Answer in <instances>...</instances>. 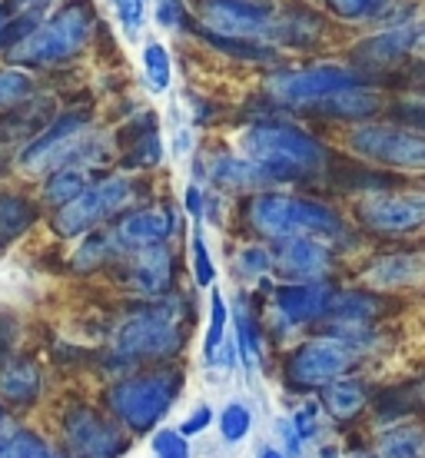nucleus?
<instances>
[{
	"instance_id": "1",
	"label": "nucleus",
	"mask_w": 425,
	"mask_h": 458,
	"mask_svg": "<svg viewBox=\"0 0 425 458\" xmlns=\"http://www.w3.org/2000/svg\"><path fill=\"white\" fill-rule=\"evenodd\" d=\"M240 149L273 183L310 180V176L326 173L329 166V153L319 140L293 123H279V120L246 126L240 133Z\"/></svg>"
},
{
	"instance_id": "2",
	"label": "nucleus",
	"mask_w": 425,
	"mask_h": 458,
	"mask_svg": "<svg viewBox=\"0 0 425 458\" xmlns=\"http://www.w3.org/2000/svg\"><path fill=\"white\" fill-rule=\"evenodd\" d=\"M242 216L256 236L269 242L310 236V240L333 242L345 233V219L329 203L306 199V196L279 193V190H259L246 199Z\"/></svg>"
},
{
	"instance_id": "3",
	"label": "nucleus",
	"mask_w": 425,
	"mask_h": 458,
	"mask_svg": "<svg viewBox=\"0 0 425 458\" xmlns=\"http://www.w3.org/2000/svg\"><path fill=\"white\" fill-rule=\"evenodd\" d=\"M100 160V143L90 130V114L83 110H67L54 116L47 126H40L34 137L27 140L17 153V170L30 176H47L57 166H81L93 170Z\"/></svg>"
},
{
	"instance_id": "4",
	"label": "nucleus",
	"mask_w": 425,
	"mask_h": 458,
	"mask_svg": "<svg viewBox=\"0 0 425 458\" xmlns=\"http://www.w3.org/2000/svg\"><path fill=\"white\" fill-rule=\"evenodd\" d=\"M93 23H97V13L90 0H64L54 17L40 21L23 40L7 47V57L11 64H30V67L67 64L90 44Z\"/></svg>"
},
{
	"instance_id": "5",
	"label": "nucleus",
	"mask_w": 425,
	"mask_h": 458,
	"mask_svg": "<svg viewBox=\"0 0 425 458\" xmlns=\"http://www.w3.org/2000/svg\"><path fill=\"white\" fill-rule=\"evenodd\" d=\"M180 389H183V372L176 366L149 369L114 382L106 389V409L130 436H149L173 409Z\"/></svg>"
},
{
	"instance_id": "6",
	"label": "nucleus",
	"mask_w": 425,
	"mask_h": 458,
	"mask_svg": "<svg viewBox=\"0 0 425 458\" xmlns=\"http://www.w3.org/2000/svg\"><path fill=\"white\" fill-rule=\"evenodd\" d=\"M186 343L180 306L160 296L149 306L127 312L114 329V352L120 359H140V362H170L180 355Z\"/></svg>"
},
{
	"instance_id": "7",
	"label": "nucleus",
	"mask_w": 425,
	"mask_h": 458,
	"mask_svg": "<svg viewBox=\"0 0 425 458\" xmlns=\"http://www.w3.org/2000/svg\"><path fill=\"white\" fill-rule=\"evenodd\" d=\"M133 193L137 186L127 176H100V180H90V186L83 190L77 199H70L67 207H60L54 213V233L64 236V240H77V236H87L93 229H104V223L123 216L127 207L133 203Z\"/></svg>"
},
{
	"instance_id": "8",
	"label": "nucleus",
	"mask_w": 425,
	"mask_h": 458,
	"mask_svg": "<svg viewBox=\"0 0 425 458\" xmlns=\"http://www.w3.org/2000/svg\"><path fill=\"white\" fill-rule=\"evenodd\" d=\"M359 366V352L339 343L336 335H312L299 343L283 362V378L289 389H326L339 376H349Z\"/></svg>"
},
{
	"instance_id": "9",
	"label": "nucleus",
	"mask_w": 425,
	"mask_h": 458,
	"mask_svg": "<svg viewBox=\"0 0 425 458\" xmlns=\"http://www.w3.org/2000/svg\"><path fill=\"white\" fill-rule=\"evenodd\" d=\"M200 34H213L223 40L246 44H273L276 40L279 11L259 0H200Z\"/></svg>"
},
{
	"instance_id": "10",
	"label": "nucleus",
	"mask_w": 425,
	"mask_h": 458,
	"mask_svg": "<svg viewBox=\"0 0 425 458\" xmlns=\"http://www.w3.org/2000/svg\"><path fill=\"white\" fill-rule=\"evenodd\" d=\"M356 83H366L362 70L339 67V64H316L306 70H276L273 77H266L263 93L286 110H310L316 100L329 97L333 90L356 87Z\"/></svg>"
},
{
	"instance_id": "11",
	"label": "nucleus",
	"mask_w": 425,
	"mask_h": 458,
	"mask_svg": "<svg viewBox=\"0 0 425 458\" xmlns=\"http://www.w3.org/2000/svg\"><path fill=\"white\" fill-rule=\"evenodd\" d=\"M349 149L369 163H382L392 170L422 173L425 137L419 130L399 123H362L349 133Z\"/></svg>"
},
{
	"instance_id": "12",
	"label": "nucleus",
	"mask_w": 425,
	"mask_h": 458,
	"mask_svg": "<svg viewBox=\"0 0 425 458\" xmlns=\"http://www.w3.org/2000/svg\"><path fill=\"white\" fill-rule=\"evenodd\" d=\"M356 219L379 236H409L425 223V196L419 190H369L356 203Z\"/></svg>"
},
{
	"instance_id": "13",
	"label": "nucleus",
	"mask_w": 425,
	"mask_h": 458,
	"mask_svg": "<svg viewBox=\"0 0 425 458\" xmlns=\"http://www.w3.org/2000/svg\"><path fill=\"white\" fill-rule=\"evenodd\" d=\"M64 436L73 458H120L130 445L127 436L90 405H73L64 415Z\"/></svg>"
},
{
	"instance_id": "14",
	"label": "nucleus",
	"mask_w": 425,
	"mask_h": 458,
	"mask_svg": "<svg viewBox=\"0 0 425 458\" xmlns=\"http://www.w3.org/2000/svg\"><path fill=\"white\" fill-rule=\"evenodd\" d=\"M269 250H273V273L283 283H322L336 269L333 246L322 240L293 236V240H279Z\"/></svg>"
},
{
	"instance_id": "15",
	"label": "nucleus",
	"mask_w": 425,
	"mask_h": 458,
	"mask_svg": "<svg viewBox=\"0 0 425 458\" xmlns=\"http://www.w3.org/2000/svg\"><path fill=\"white\" fill-rule=\"evenodd\" d=\"M333 283H283L273 293V316L279 319V326L286 329H299L310 322L326 319L329 302H333Z\"/></svg>"
},
{
	"instance_id": "16",
	"label": "nucleus",
	"mask_w": 425,
	"mask_h": 458,
	"mask_svg": "<svg viewBox=\"0 0 425 458\" xmlns=\"http://www.w3.org/2000/svg\"><path fill=\"white\" fill-rule=\"evenodd\" d=\"M176 233V213L166 203L160 207H140L130 209L114 223V240L120 250H143V246H163Z\"/></svg>"
},
{
	"instance_id": "17",
	"label": "nucleus",
	"mask_w": 425,
	"mask_h": 458,
	"mask_svg": "<svg viewBox=\"0 0 425 458\" xmlns=\"http://www.w3.org/2000/svg\"><path fill=\"white\" fill-rule=\"evenodd\" d=\"M419 44H422V23H399L392 30L369 37L366 44H359L353 60H356L359 67H395L405 57H412Z\"/></svg>"
},
{
	"instance_id": "18",
	"label": "nucleus",
	"mask_w": 425,
	"mask_h": 458,
	"mask_svg": "<svg viewBox=\"0 0 425 458\" xmlns=\"http://www.w3.org/2000/svg\"><path fill=\"white\" fill-rule=\"evenodd\" d=\"M173 276H176V259H173V250L166 242L130 252L127 283L143 296H166L173 289Z\"/></svg>"
},
{
	"instance_id": "19",
	"label": "nucleus",
	"mask_w": 425,
	"mask_h": 458,
	"mask_svg": "<svg viewBox=\"0 0 425 458\" xmlns=\"http://www.w3.org/2000/svg\"><path fill=\"white\" fill-rule=\"evenodd\" d=\"M54 120V100H27L0 116V157H17L21 147L34 137L40 126Z\"/></svg>"
},
{
	"instance_id": "20",
	"label": "nucleus",
	"mask_w": 425,
	"mask_h": 458,
	"mask_svg": "<svg viewBox=\"0 0 425 458\" xmlns=\"http://www.w3.org/2000/svg\"><path fill=\"white\" fill-rule=\"evenodd\" d=\"M44 392V372L34 359L27 355H7L0 362V402H7L13 409L34 405Z\"/></svg>"
},
{
	"instance_id": "21",
	"label": "nucleus",
	"mask_w": 425,
	"mask_h": 458,
	"mask_svg": "<svg viewBox=\"0 0 425 458\" xmlns=\"http://www.w3.org/2000/svg\"><path fill=\"white\" fill-rule=\"evenodd\" d=\"M379 93L366 87V83H356V87H343V90H333L329 97H322L310 106L312 114H319L322 120H343V123H366L369 116L379 114Z\"/></svg>"
},
{
	"instance_id": "22",
	"label": "nucleus",
	"mask_w": 425,
	"mask_h": 458,
	"mask_svg": "<svg viewBox=\"0 0 425 458\" xmlns=\"http://www.w3.org/2000/svg\"><path fill=\"white\" fill-rule=\"evenodd\" d=\"M207 176L217 190H226V193H250V196L273 183L253 160L236 157V153H217V157H209Z\"/></svg>"
},
{
	"instance_id": "23",
	"label": "nucleus",
	"mask_w": 425,
	"mask_h": 458,
	"mask_svg": "<svg viewBox=\"0 0 425 458\" xmlns=\"http://www.w3.org/2000/svg\"><path fill=\"white\" fill-rule=\"evenodd\" d=\"M366 286L372 289H405L415 286L422 279V252L405 250V252H389V256H379L376 263L366 266Z\"/></svg>"
},
{
	"instance_id": "24",
	"label": "nucleus",
	"mask_w": 425,
	"mask_h": 458,
	"mask_svg": "<svg viewBox=\"0 0 425 458\" xmlns=\"http://www.w3.org/2000/svg\"><path fill=\"white\" fill-rule=\"evenodd\" d=\"M369 405V389L366 382L359 376H339L336 382H329L326 389H322V409L339 419V422H353L356 415L366 412Z\"/></svg>"
},
{
	"instance_id": "25",
	"label": "nucleus",
	"mask_w": 425,
	"mask_h": 458,
	"mask_svg": "<svg viewBox=\"0 0 425 458\" xmlns=\"http://www.w3.org/2000/svg\"><path fill=\"white\" fill-rule=\"evenodd\" d=\"M382 316V302L372 293H359V289H349V293H333V302H329V312L326 319L339 322V326H376V319Z\"/></svg>"
},
{
	"instance_id": "26",
	"label": "nucleus",
	"mask_w": 425,
	"mask_h": 458,
	"mask_svg": "<svg viewBox=\"0 0 425 458\" xmlns=\"http://www.w3.org/2000/svg\"><path fill=\"white\" fill-rule=\"evenodd\" d=\"M37 219H40V209L34 199L21 193H0V250L17 242L23 233H30Z\"/></svg>"
},
{
	"instance_id": "27",
	"label": "nucleus",
	"mask_w": 425,
	"mask_h": 458,
	"mask_svg": "<svg viewBox=\"0 0 425 458\" xmlns=\"http://www.w3.org/2000/svg\"><path fill=\"white\" fill-rule=\"evenodd\" d=\"M90 186V170H81V166H57L44 176V203L47 207H67L70 199H77Z\"/></svg>"
},
{
	"instance_id": "28",
	"label": "nucleus",
	"mask_w": 425,
	"mask_h": 458,
	"mask_svg": "<svg viewBox=\"0 0 425 458\" xmlns=\"http://www.w3.org/2000/svg\"><path fill=\"white\" fill-rule=\"evenodd\" d=\"M376 458H425V438L419 425H392L376 438Z\"/></svg>"
},
{
	"instance_id": "29",
	"label": "nucleus",
	"mask_w": 425,
	"mask_h": 458,
	"mask_svg": "<svg viewBox=\"0 0 425 458\" xmlns=\"http://www.w3.org/2000/svg\"><path fill=\"white\" fill-rule=\"evenodd\" d=\"M120 250L114 240V229L106 233V229H93L81 240V250L73 252V269H81V273H93V269H104L110 259H114V252Z\"/></svg>"
},
{
	"instance_id": "30",
	"label": "nucleus",
	"mask_w": 425,
	"mask_h": 458,
	"mask_svg": "<svg viewBox=\"0 0 425 458\" xmlns=\"http://www.w3.org/2000/svg\"><path fill=\"white\" fill-rule=\"evenodd\" d=\"M236 349H240V362L246 369H256L263 359V333H259V322L253 319V312L240 306L236 312Z\"/></svg>"
},
{
	"instance_id": "31",
	"label": "nucleus",
	"mask_w": 425,
	"mask_h": 458,
	"mask_svg": "<svg viewBox=\"0 0 425 458\" xmlns=\"http://www.w3.org/2000/svg\"><path fill=\"white\" fill-rule=\"evenodd\" d=\"M233 273L242 283H256L263 276L273 273V250L269 242H253V246H242L236 256H233Z\"/></svg>"
},
{
	"instance_id": "32",
	"label": "nucleus",
	"mask_w": 425,
	"mask_h": 458,
	"mask_svg": "<svg viewBox=\"0 0 425 458\" xmlns=\"http://www.w3.org/2000/svg\"><path fill=\"white\" fill-rule=\"evenodd\" d=\"M34 90H37V83L27 70L4 67L0 70V114H7L13 106L27 104V100L34 97Z\"/></svg>"
},
{
	"instance_id": "33",
	"label": "nucleus",
	"mask_w": 425,
	"mask_h": 458,
	"mask_svg": "<svg viewBox=\"0 0 425 458\" xmlns=\"http://www.w3.org/2000/svg\"><path fill=\"white\" fill-rule=\"evenodd\" d=\"M143 73H147V83L157 93L170 90L173 67H170V54H166V47H163L160 40H149V44L143 47Z\"/></svg>"
},
{
	"instance_id": "34",
	"label": "nucleus",
	"mask_w": 425,
	"mask_h": 458,
	"mask_svg": "<svg viewBox=\"0 0 425 458\" xmlns=\"http://www.w3.org/2000/svg\"><path fill=\"white\" fill-rule=\"evenodd\" d=\"M226 322H230V310H226V299L213 286V296H209V322H207V343H203V355L207 362L223 349V339H226Z\"/></svg>"
},
{
	"instance_id": "35",
	"label": "nucleus",
	"mask_w": 425,
	"mask_h": 458,
	"mask_svg": "<svg viewBox=\"0 0 425 458\" xmlns=\"http://www.w3.org/2000/svg\"><path fill=\"white\" fill-rule=\"evenodd\" d=\"M253 432V412L246 402H230L223 412H219V436L230 445H240L242 438Z\"/></svg>"
},
{
	"instance_id": "36",
	"label": "nucleus",
	"mask_w": 425,
	"mask_h": 458,
	"mask_svg": "<svg viewBox=\"0 0 425 458\" xmlns=\"http://www.w3.org/2000/svg\"><path fill=\"white\" fill-rule=\"evenodd\" d=\"M386 4H389V0H322V7L333 13V17H339V21H349V23H359V21L376 17Z\"/></svg>"
},
{
	"instance_id": "37",
	"label": "nucleus",
	"mask_w": 425,
	"mask_h": 458,
	"mask_svg": "<svg viewBox=\"0 0 425 458\" xmlns=\"http://www.w3.org/2000/svg\"><path fill=\"white\" fill-rule=\"evenodd\" d=\"M190 246H193V276H196V286L209 289L217 283V266H213V256L207 250V240H203V229L196 226L193 236H190Z\"/></svg>"
},
{
	"instance_id": "38",
	"label": "nucleus",
	"mask_w": 425,
	"mask_h": 458,
	"mask_svg": "<svg viewBox=\"0 0 425 458\" xmlns=\"http://www.w3.org/2000/svg\"><path fill=\"white\" fill-rule=\"evenodd\" d=\"M149 448H153V458H190V438H183L176 428H153V438H149Z\"/></svg>"
},
{
	"instance_id": "39",
	"label": "nucleus",
	"mask_w": 425,
	"mask_h": 458,
	"mask_svg": "<svg viewBox=\"0 0 425 458\" xmlns=\"http://www.w3.org/2000/svg\"><path fill=\"white\" fill-rule=\"evenodd\" d=\"M11 458H60L44 438L30 428H13L11 436Z\"/></svg>"
},
{
	"instance_id": "40",
	"label": "nucleus",
	"mask_w": 425,
	"mask_h": 458,
	"mask_svg": "<svg viewBox=\"0 0 425 458\" xmlns=\"http://www.w3.org/2000/svg\"><path fill=\"white\" fill-rule=\"evenodd\" d=\"M319 422H322V405H319V402H302L296 412L289 415V425L296 428V436L302 438V445H306L310 438H316V432H319Z\"/></svg>"
},
{
	"instance_id": "41",
	"label": "nucleus",
	"mask_w": 425,
	"mask_h": 458,
	"mask_svg": "<svg viewBox=\"0 0 425 458\" xmlns=\"http://www.w3.org/2000/svg\"><path fill=\"white\" fill-rule=\"evenodd\" d=\"M114 7L127 37H137L140 27H143V17H147V0H114Z\"/></svg>"
},
{
	"instance_id": "42",
	"label": "nucleus",
	"mask_w": 425,
	"mask_h": 458,
	"mask_svg": "<svg viewBox=\"0 0 425 458\" xmlns=\"http://www.w3.org/2000/svg\"><path fill=\"white\" fill-rule=\"evenodd\" d=\"M209 425H213V409H209V405H196L193 412L183 419V425H180L176 432H180L183 438H193V436H200V432H207Z\"/></svg>"
},
{
	"instance_id": "43",
	"label": "nucleus",
	"mask_w": 425,
	"mask_h": 458,
	"mask_svg": "<svg viewBox=\"0 0 425 458\" xmlns=\"http://www.w3.org/2000/svg\"><path fill=\"white\" fill-rule=\"evenodd\" d=\"M276 436H279V442H283V448H279L283 455H286V458L302 455V438L296 436V428L289 425V419H279V422H276Z\"/></svg>"
},
{
	"instance_id": "44",
	"label": "nucleus",
	"mask_w": 425,
	"mask_h": 458,
	"mask_svg": "<svg viewBox=\"0 0 425 458\" xmlns=\"http://www.w3.org/2000/svg\"><path fill=\"white\" fill-rule=\"evenodd\" d=\"M183 7V0H157V21H160V27H176L186 13Z\"/></svg>"
},
{
	"instance_id": "45",
	"label": "nucleus",
	"mask_w": 425,
	"mask_h": 458,
	"mask_svg": "<svg viewBox=\"0 0 425 458\" xmlns=\"http://www.w3.org/2000/svg\"><path fill=\"white\" fill-rule=\"evenodd\" d=\"M186 213H190V216H193V223H200V219H203V193H200V186L196 183H190L186 186Z\"/></svg>"
},
{
	"instance_id": "46",
	"label": "nucleus",
	"mask_w": 425,
	"mask_h": 458,
	"mask_svg": "<svg viewBox=\"0 0 425 458\" xmlns=\"http://www.w3.org/2000/svg\"><path fill=\"white\" fill-rule=\"evenodd\" d=\"M11 436L13 428H7V422L0 425V458H11Z\"/></svg>"
},
{
	"instance_id": "47",
	"label": "nucleus",
	"mask_w": 425,
	"mask_h": 458,
	"mask_svg": "<svg viewBox=\"0 0 425 458\" xmlns=\"http://www.w3.org/2000/svg\"><path fill=\"white\" fill-rule=\"evenodd\" d=\"M259 458H286V455H283L279 448H273V445H263V448H259Z\"/></svg>"
},
{
	"instance_id": "48",
	"label": "nucleus",
	"mask_w": 425,
	"mask_h": 458,
	"mask_svg": "<svg viewBox=\"0 0 425 458\" xmlns=\"http://www.w3.org/2000/svg\"><path fill=\"white\" fill-rule=\"evenodd\" d=\"M322 458H343V455H339V448L336 445H326L322 448Z\"/></svg>"
},
{
	"instance_id": "49",
	"label": "nucleus",
	"mask_w": 425,
	"mask_h": 458,
	"mask_svg": "<svg viewBox=\"0 0 425 458\" xmlns=\"http://www.w3.org/2000/svg\"><path fill=\"white\" fill-rule=\"evenodd\" d=\"M349 458H376V455H369V452H356V455H349Z\"/></svg>"
},
{
	"instance_id": "50",
	"label": "nucleus",
	"mask_w": 425,
	"mask_h": 458,
	"mask_svg": "<svg viewBox=\"0 0 425 458\" xmlns=\"http://www.w3.org/2000/svg\"><path fill=\"white\" fill-rule=\"evenodd\" d=\"M0 425H4V409H0Z\"/></svg>"
}]
</instances>
